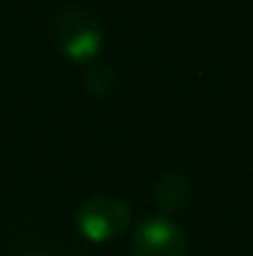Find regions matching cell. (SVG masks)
Masks as SVG:
<instances>
[{"instance_id": "4", "label": "cell", "mask_w": 253, "mask_h": 256, "mask_svg": "<svg viewBox=\"0 0 253 256\" xmlns=\"http://www.w3.org/2000/svg\"><path fill=\"white\" fill-rule=\"evenodd\" d=\"M152 196H155L158 212H161L164 218H170V214H176V212H182V208L188 206L190 185H188V179H185L182 173H164V176L155 182Z\"/></svg>"}, {"instance_id": "5", "label": "cell", "mask_w": 253, "mask_h": 256, "mask_svg": "<svg viewBox=\"0 0 253 256\" xmlns=\"http://www.w3.org/2000/svg\"><path fill=\"white\" fill-rule=\"evenodd\" d=\"M114 84H116V74H114L110 66L98 63V66H90L86 68V90L92 96H108L114 90Z\"/></svg>"}, {"instance_id": "6", "label": "cell", "mask_w": 253, "mask_h": 256, "mask_svg": "<svg viewBox=\"0 0 253 256\" xmlns=\"http://www.w3.org/2000/svg\"><path fill=\"white\" fill-rule=\"evenodd\" d=\"M27 256H45V254H27Z\"/></svg>"}, {"instance_id": "1", "label": "cell", "mask_w": 253, "mask_h": 256, "mask_svg": "<svg viewBox=\"0 0 253 256\" xmlns=\"http://www.w3.org/2000/svg\"><path fill=\"white\" fill-rule=\"evenodd\" d=\"M51 39L74 63H90L104 45L102 21L84 6H63L51 21Z\"/></svg>"}, {"instance_id": "3", "label": "cell", "mask_w": 253, "mask_h": 256, "mask_svg": "<svg viewBox=\"0 0 253 256\" xmlns=\"http://www.w3.org/2000/svg\"><path fill=\"white\" fill-rule=\"evenodd\" d=\"M131 256H190V244L170 218H149L131 236Z\"/></svg>"}, {"instance_id": "2", "label": "cell", "mask_w": 253, "mask_h": 256, "mask_svg": "<svg viewBox=\"0 0 253 256\" xmlns=\"http://www.w3.org/2000/svg\"><path fill=\"white\" fill-rule=\"evenodd\" d=\"M128 224H131V208L116 196H90L74 212L78 232L92 244H104V242L120 238L128 230Z\"/></svg>"}]
</instances>
